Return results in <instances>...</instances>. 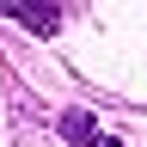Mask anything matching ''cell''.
<instances>
[{
    "label": "cell",
    "instance_id": "obj_1",
    "mask_svg": "<svg viewBox=\"0 0 147 147\" xmlns=\"http://www.w3.org/2000/svg\"><path fill=\"white\" fill-rule=\"evenodd\" d=\"M6 18H25L31 31H55L61 25V12H25V6H6Z\"/></svg>",
    "mask_w": 147,
    "mask_h": 147
}]
</instances>
